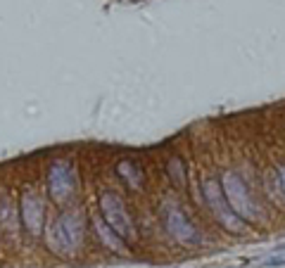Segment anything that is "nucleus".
<instances>
[{"mask_svg":"<svg viewBox=\"0 0 285 268\" xmlns=\"http://www.w3.org/2000/svg\"><path fill=\"white\" fill-rule=\"evenodd\" d=\"M84 240V221L79 213H60L50 226V249L60 256H74Z\"/></svg>","mask_w":285,"mask_h":268,"instance_id":"nucleus-1","label":"nucleus"},{"mask_svg":"<svg viewBox=\"0 0 285 268\" xmlns=\"http://www.w3.org/2000/svg\"><path fill=\"white\" fill-rule=\"evenodd\" d=\"M202 195H204V202L209 204L212 213L221 221V226L230 233H245L247 230V221H243L233 209H230L226 195H223V187L216 178H207L202 183Z\"/></svg>","mask_w":285,"mask_h":268,"instance_id":"nucleus-2","label":"nucleus"},{"mask_svg":"<svg viewBox=\"0 0 285 268\" xmlns=\"http://www.w3.org/2000/svg\"><path fill=\"white\" fill-rule=\"evenodd\" d=\"M221 187H223V195H226V200H228L230 209L240 216L243 221L252 223V221H259V209L252 200L250 190L247 185L243 183V178L238 176L236 171H226L221 176Z\"/></svg>","mask_w":285,"mask_h":268,"instance_id":"nucleus-3","label":"nucleus"},{"mask_svg":"<svg viewBox=\"0 0 285 268\" xmlns=\"http://www.w3.org/2000/svg\"><path fill=\"white\" fill-rule=\"evenodd\" d=\"M100 211H102L105 223L117 235H121L124 240H133L136 237V228H133V221L128 216V211H126V204L114 193L100 195Z\"/></svg>","mask_w":285,"mask_h":268,"instance_id":"nucleus-4","label":"nucleus"},{"mask_svg":"<svg viewBox=\"0 0 285 268\" xmlns=\"http://www.w3.org/2000/svg\"><path fill=\"white\" fill-rule=\"evenodd\" d=\"M48 193L57 204H64V202H69L71 197H74V193H76V173H74L71 162H67V159H57V162L50 164Z\"/></svg>","mask_w":285,"mask_h":268,"instance_id":"nucleus-5","label":"nucleus"},{"mask_svg":"<svg viewBox=\"0 0 285 268\" xmlns=\"http://www.w3.org/2000/svg\"><path fill=\"white\" fill-rule=\"evenodd\" d=\"M164 226H167L169 235L176 237L178 242H186V245H197L202 240L200 233L195 230V226L190 223V219L178 209V206L169 204L164 206Z\"/></svg>","mask_w":285,"mask_h":268,"instance_id":"nucleus-6","label":"nucleus"},{"mask_svg":"<svg viewBox=\"0 0 285 268\" xmlns=\"http://www.w3.org/2000/svg\"><path fill=\"white\" fill-rule=\"evenodd\" d=\"M21 219H24V228H27V233L38 235L43 230L45 209H43V200L36 193H24L21 195Z\"/></svg>","mask_w":285,"mask_h":268,"instance_id":"nucleus-7","label":"nucleus"},{"mask_svg":"<svg viewBox=\"0 0 285 268\" xmlns=\"http://www.w3.org/2000/svg\"><path fill=\"white\" fill-rule=\"evenodd\" d=\"M117 173L121 176V180H124V183L131 187V190H140V187H143V183H145V176H143V171H140L138 166L133 164L131 159L119 162V164H117Z\"/></svg>","mask_w":285,"mask_h":268,"instance_id":"nucleus-8","label":"nucleus"},{"mask_svg":"<svg viewBox=\"0 0 285 268\" xmlns=\"http://www.w3.org/2000/svg\"><path fill=\"white\" fill-rule=\"evenodd\" d=\"M95 228H97L100 240L105 242V247H110L112 252H117V254H124L126 247H124V237H121V235H117L107 223H102V221H95Z\"/></svg>","mask_w":285,"mask_h":268,"instance_id":"nucleus-9","label":"nucleus"},{"mask_svg":"<svg viewBox=\"0 0 285 268\" xmlns=\"http://www.w3.org/2000/svg\"><path fill=\"white\" fill-rule=\"evenodd\" d=\"M167 173L169 178H171V183H174L176 187H186V164H183L181 157H171L167 164Z\"/></svg>","mask_w":285,"mask_h":268,"instance_id":"nucleus-10","label":"nucleus"},{"mask_svg":"<svg viewBox=\"0 0 285 268\" xmlns=\"http://www.w3.org/2000/svg\"><path fill=\"white\" fill-rule=\"evenodd\" d=\"M280 185H283V190H285V169L280 171Z\"/></svg>","mask_w":285,"mask_h":268,"instance_id":"nucleus-11","label":"nucleus"}]
</instances>
